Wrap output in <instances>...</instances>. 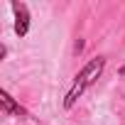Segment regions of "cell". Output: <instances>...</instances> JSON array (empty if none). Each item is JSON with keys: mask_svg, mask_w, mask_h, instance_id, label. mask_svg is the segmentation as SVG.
<instances>
[{"mask_svg": "<svg viewBox=\"0 0 125 125\" xmlns=\"http://www.w3.org/2000/svg\"><path fill=\"white\" fill-rule=\"evenodd\" d=\"M101 71H103V59H93L91 64H88V66H86V69H83V71L76 76V81H74V88L69 91V96H66L64 105H66V108H71V105H74V101L81 96V91H83L86 86H91V83L98 79V74H101Z\"/></svg>", "mask_w": 125, "mask_h": 125, "instance_id": "1", "label": "cell"}, {"mask_svg": "<svg viewBox=\"0 0 125 125\" xmlns=\"http://www.w3.org/2000/svg\"><path fill=\"white\" fill-rule=\"evenodd\" d=\"M12 10H15V17H17V22H15V32L20 34V37H25L27 34V27H30V17H27V8L25 5H12Z\"/></svg>", "mask_w": 125, "mask_h": 125, "instance_id": "2", "label": "cell"}]
</instances>
